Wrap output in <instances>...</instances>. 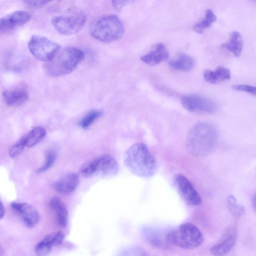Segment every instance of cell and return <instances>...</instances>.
Here are the masks:
<instances>
[{"label": "cell", "instance_id": "obj_1", "mask_svg": "<svg viewBox=\"0 0 256 256\" xmlns=\"http://www.w3.org/2000/svg\"><path fill=\"white\" fill-rule=\"evenodd\" d=\"M218 138V131L212 124L206 122H198L188 132L186 148L192 155L204 156L212 151Z\"/></svg>", "mask_w": 256, "mask_h": 256}, {"label": "cell", "instance_id": "obj_2", "mask_svg": "<svg viewBox=\"0 0 256 256\" xmlns=\"http://www.w3.org/2000/svg\"><path fill=\"white\" fill-rule=\"evenodd\" d=\"M124 161L126 168L137 176L148 178L152 176L158 170L157 162L144 143H136L124 153Z\"/></svg>", "mask_w": 256, "mask_h": 256}, {"label": "cell", "instance_id": "obj_3", "mask_svg": "<svg viewBox=\"0 0 256 256\" xmlns=\"http://www.w3.org/2000/svg\"><path fill=\"white\" fill-rule=\"evenodd\" d=\"M124 31L122 22L115 14H106L97 18L91 23L89 28L92 36L104 43L119 40Z\"/></svg>", "mask_w": 256, "mask_h": 256}, {"label": "cell", "instance_id": "obj_4", "mask_svg": "<svg viewBox=\"0 0 256 256\" xmlns=\"http://www.w3.org/2000/svg\"><path fill=\"white\" fill-rule=\"evenodd\" d=\"M84 58V52L76 47H68L59 51L50 61L45 64L46 73L52 77L72 72Z\"/></svg>", "mask_w": 256, "mask_h": 256}, {"label": "cell", "instance_id": "obj_5", "mask_svg": "<svg viewBox=\"0 0 256 256\" xmlns=\"http://www.w3.org/2000/svg\"><path fill=\"white\" fill-rule=\"evenodd\" d=\"M169 244L179 248L191 250L200 246L204 237L200 230L194 224L186 222L166 234Z\"/></svg>", "mask_w": 256, "mask_h": 256}, {"label": "cell", "instance_id": "obj_6", "mask_svg": "<svg viewBox=\"0 0 256 256\" xmlns=\"http://www.w3.org/2000/svg\"><path fill=\"white\" fill-rule=\"evenodd\" d=\"M118 165L116 160L108 154L100 155L83 164L80 168L81 174L87 178H109L118 172Z\"/></svg>", "mask_w": 256, "mask_h": 256}, {"label": "cell", "instance_id": "obj_7", "mask_svg": "<svg viewBox=\"0 0 256 256\" xmlns=\"http://www.w3.org/2000/svg\"><path fill=\"white\" fill-rule=\"evenodd\" d=\"M86 20V14L81 10L72 8L63 14L54 16L51 22L58 32L70 36L78 32L82 29Z\"/></svg>", "mask_w": 256, "mask_h": 256}, {"label": "cell", "instance_id": "obj_8", "mask_svg": "<svg viewBox=\"0 0 256 256\" xmlns=\"http://www.w3.org/2000/svg\"><path fill=\"white\" fill-rule=\"evenodd\" d=\"M30 53L38 60L48 62L60 50L61 46L48 38L41 36H33L28 43Z\"/></svg>", "mask_w": 256, "mask_h": 256}, {"label": "cell", "instance_id": "obj_9", "mask_svg": "<svg viewBox=\"0 0 256 256\" xmlns=\"http://www.w3.org/2000/svg\"><path fill=\"white\" fill-rule=\"evenodd\" d=\"M181 103L185 109L192 112L213 113L216 110V106L214 102L197 94L183 96Z\"/></svg>", "mask_w": 256, "mask_h": 256}, {"label": "cell", "instance_id": "obj_10", "mask_svg": "<svg viewBox=\"0 0 256 256\" xmlns=\"http://www.w3.org/2000/svg\"><path fill=\"white\" fill-rule=\"evenodd\" d=\"M174 182L178 192L190 206H198L202 202V198L191 182L184 174H178L174 178Z\"/></svg>", "mask_w": 256, "mask_h": 256}, {"label": "cell", "instance_id": "obj_11", "mask_svg": "<svg viewBox=\"0 0 256 256\" xmlns=\"http://www.w3.org/2000/svg\"><path fill=\"white\" fill-rule=\"evenodd\" d=\"M10 206L28 228H34L39 223L40 214L32 205L26 202H14Z\"/></svg>", "mask_w": 256, "mask_h": 256}, {"label": "cell", "instance_id": "obj_12", "mask_svg": "<svg viewBox=\"0 0 256 256\" xmlns=\"http://www.w3.org/2000/svg\"><path fill=\"white\" fill-rule=\"evenodd\" d=\"M31 14L26 11L17 10L0 19V34L11 32L16 28L27 23Z\"/></svg>", "mask_w": 256, "mask_h": 256}, {"label": "cell", "instance_id": "obj_13", "mask_svg": "<svg viewBox=\"0 0 256 256\" xmlns=\"http://www.w3.org/2000/svg\"><path fill=\"white\" fill-rule=\"evenodd\" d=\"M80 181V176L76 173L69 172L56 180L52 184V187L60 194H69L76 190Z\"/></svg>", "mask_w": 256, "mask_h": 256}, {"label": "cell", "instance_id": "obj_14", "mask_svg": "<svg viewBox=\"0 0 256 256\" xmlns=\"http://www.w3.org/2000/svg\"><path fill=\"white\" fill-rule=\"evenodd\" d=\"M64 238V235L60 231H56L46 236L35 247L37 255L44 256L48 254L52 248L60 244Z\"/></svg>", "mask_w": 256, "mask_h": 256}, {"label": "cell", "instance_id": "obj_15", "mask_svg": "<svg viewBox=\"0 0 256 256\" xmlns=\"http://www.w3.org/2000/svg\"><path fill=\"white\" fill-rule=\"evenodd\" d=\"M238 238L236 230H228L221 242L210 248V252L214 256H223L228 253L235 246Z\"/></svg>", "mask_w": 256, "mask_h": 256}, {"label": "cell", "instance_id": "obj_16", "mask_svg": "<svg viewBox=\"0 0 256 256\" xmlns=\"http://www.w3.org/2000/svg\"><path fill=\"white\" fill-rule=\"evenodd\" d=\"M168 56L166 46L162 43H158L148 54L140 57V60L144 64L153 66L166 60Z\"/></svg>", "mask_w": 256, "mask_h": 256}, {"label": "cell", "instance_id": "obj_17", "mask_svg": "<svg viewBox=\"0 0 256 256\" xmlns=\"http://www.w3.org/2000/svg\"><path fill=\"white\" fill-rule=\"evenodd\" d=\"M142 233L146 242L154 247L164 248L168 243L166 240L167 234H164L154 228L144 226L142 228Z\"/></svg>", "mask_w": 256, "mask_h": 256}, {"label": "cell", "instance_id": "obj_18", "mask_svg": "<svg viewBox=\"0 0 256 256\" xmlns=\"http://www.w3.org/2000/svg\"><path fill=\"white\" fill-rule=\"evenodd\" d=\"M49 206L54 212L58 224L61 228H65L68 223V212L64 202L60 198H52Z\"/></svg>", "mask_w": 256, "mask_h": 256}, {"label": "cell", "instance_id": "obj_19", "mask_svg": "<svg viewBox=\"0 0 256 256\" xmlns=\"http://www.w3.org/2000/svg\"><path fill=\"white\" fill-rule=\"evenodd\" d=\"M204 77L207 82L214 84L230 80V72L229 69L218 66L214 70H206L204 72Z\"/></svg>", "mask_w": 256, "mask_h": 256}, {"label": "cell", "instance_id": "obj_20", "mask_svg": "<svg viewBox=\"0 0 256 256\" xmlns=\"http://www.w3.org/2000/svg\"><path fill=\"white\" fill-rule=\"evenodd\" d=\"M243 39L238 31H233L230 34L228 41L222 46L231 52L236 56H240L243 48Z\"/></svg>", "mask_w": 256, "mask_h": 256}, {"label": "cell", "instance_id": "obj_21", "mask_svg": "<svg viewBox=\"0 0 256 256\" xmlns=\"http://www.w3.org/2000/svg\"><path fill=\"white\" fill-rule=\"evenodd\" d=\"M2 95L5 102L10 106H20L28 98V94L23 90L6 91Z\"/></svg>", "mask_w": 256, "mask_h": 256}, {"label": "cell", "instance_id": "obj_22", "mask_svg": "<svg viewBox=\"0 0 256 256\" xmlns=\"http://www.w3.org/2000/svg\"><path fill=\"white\" fill-rule=\"evenodd\" d=\"M168 64L173 69L183 72L191 70L194 65V61L192 57L184 54H180L176 58L170 60Z\"/></svg>", "mask_w": 256, "mask_h": 256}, {"label": "cell", "instance_id": "obj_23", "mask_svg": "<svg viewBox=\"0 0 256 256\" xmlns=\"http://www.w3.org/2000/svg\"><path fill=\"white\" fill-rule=\"evenodd\" d=\"M46 134V130L40 126L34 128L24 136L26 146L32 148L39 143Z\"/></svg>", "mask_w": 256, "mask_h": 256}, {"label": "cell", "instance_id": "obj_24", "mask_svg": "<svg viewBox=\"0 0 256 256\" xmlns=\"http://www.w3.org/2000/svg\"><path fill=\"white\" fill-rule=\"evenodd\" d=\"M216 20V17L210 9H207L204 20L195 24L193 30L197 33L201 34L204 30L210 27Z\"/></svg>", "mask_w": 256, "mask_h": 256}, {"label": "cell", "instance_id": "obj_25", "mask_svg": "<svg viewBox=\"0 0 256 256\" xmlns=\"http://www.w3.org/2000/svg\"><path fill=\"white\" fill-rule=\"evenodd\" d=\"M102 115V112L98 110L90 111L80 121L79 125L83 129H88L94 122Z\"/></svg>", "mask_w": 256, "mask_h": 256}, {"label": "cell", "instance_id": "obj_26", "mask_svg": "<svg viewBox=\"0 0 256 256\" xmlns=\"http://www.w3.org/2000/svg\"><path fill=\"white\" fill-rule=\"evenodd\" d=\"M56 158V153L53 150H49L46 155L44 164L37 170L38 173H41L50 169L54 164Z\"/></svg>", "mask_w": 256, "mask_h": 256}, {"label": "cell", "instance_id": "obj_27", "mask_svg": "<svg viewBox=\"0 0 256 256\" xmlns=\"http://www.w3.org/2000/svg\"><path fill=\"white\" fill-rule=\"evenodd\" d=\"M26 146L25 136H24L14 144L9 150V155L11 158H16L20 154Z\"/></svg>", "mask_w": 256, "mask_h": 256}, {"label": "cell", "instance_id": "obj_28", "mask_svg": "<svg viewBox=\"0 0 256 256\" xmlns=\"http://www.w3.org/2000/svg\"><path fill=\"white\" fill-rule=\"evenodd\" d=\"M228 204L230 211L235 216H240L243 214L244 209L240 206L234 196H230L228 199Z\"/></svg>", "mask_w": 256, "mask_h": 256}, {"label": "cell", "instance_id": "obj_29", "mask_svg": "<svg viewBox=\"0 0 256 256\" xmlns=\"http://www.w3.org/2000/svg\"><path fill=\"white\" fill-rule=\"evenodd\" d=\"M53 0H23L24 4L30 8H40Z\"/></svg>", "mask_w": 256, "mask_h": 256}, {"label": "cell", "instance_id": "obj_30", "mask_svg": "<svg viewBox=\"0 0 256 256\" xmlns=\"http://www.w3.org/2000/svg\"><path fill=\"white\" fill-rule=\"evenodd\" d=\"M232 89L236 91H242L256 96V88L255 86L247 84H236L232 86Z\"/></svg>", "mask_w": 256, "mask_h": 256}, {"label": "cell", "instance_id": "obj_31", "mask_svg": "<svg viewBox=\"0 0 256 256\" xmlns=\"http://www.w3.org/2000/svg\"><path fill=\"white\" fill-rule=\"evenodd\" d=\"M124 255L146 256V252L142 248L135 246L128 248L124 252Z\"/></svg>", "mask_w": 256, "mask_h": 256}, {"label": "cell", "instance_id": "obj_32", "mask_svg": "<svg viewBox=\"0 0 256 256\" xmlns=\"http://www.w3.org/2000/svg\"><path fill=\"white\" fill-rule=\"evenodd\" d=\"M134 1V0H112V4L114 8L120 10Z\"/></svg>", "mask_w": 256, "mask_h": 256}, {"label": "cell", "instance_id": "obj_33", "mask_svg": "<svg viewBox=\"0 0 256 256\" xmlns=\"http://www.w3.org/2000/svg\"><path fill=\"white\" fill-rule=\"evenodd\" d=\"M4 215V208L2 200L0 199V219L2 218Z\"/></svg>", "mask_w": 256, "mask_h": 256}, {"label": "cell", "instance_id": "obj_34", "mask_svg": "<svg viewBox=\"0 0 256 256\" xmlns=\"http://www.w3.org/2000/svg\"><path fill=\"white\" fill-rule=\"evenodd\" d=\"M256 200L255 194H254L252 196V204H253V206L254 209H255V206H256V202H255L256 200Z\"/></svg>", "mask_w": 256, "mask_h": 256}, {"label": "cell", "instance_id": "obj_35", "mask_svg": "<svg viewBox=\"0 0 256 256\" xmlns=\"http://www.w3.org/2000/svg\"><path fill=\"white\" fill-rule=\"evenodd\" d=\"M4 251L3 248H2V246H1V244H0V256H2L4 254Z\"/></svg>", "mask_w": 256, "mask_h": 256}, {"label": "cell", "instance_id": "obj_36", "mask_svg": "<svg viewBox=\"0 0 256 256\" xmlns=\"http://www.w3.org/2000/svg\"><path fill=\"white\" fill-rule=\"evenodd\" d=\"M252 0L255 1L256 0Z\"/></svg>", "mask_w": 256, "mask_h": 256}]
</instances>
